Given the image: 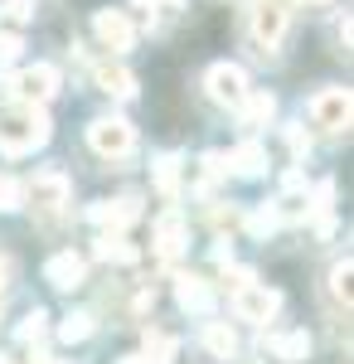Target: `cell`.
<instances>
[{
	"instance_id": "6da1fadb",
	"label": "cell",
	"mask_w": 354,
	"mask_h": 364,
	"mask_svg": "<svg viewBox=\"0 0 354 364\" xmlns=\"http://www.w3.org/2000/svg\"><path fill=\"white\" fill-rule=\"evenodd\" d=\"M44 141H49V117L39 112L34 102H25V107L0 117V151H5V156H29V151L44 146Z\"/></svg>"
},
{
	"instance_id": "7a4b0ae2",
	"label": "cell",
	"mask_w": 354,
	"mask_h": 364,
	"mask_svg": "<svg viewBox=\"0 0 354 364\" xmlns=\"http://www.w3.org/2000/svg\"><path fill=\"white\" fill-rule=\"evenodd\" d=\"M286 20H291V0H257L252 5V44L262 54H272L286 34Z\"/></svg>"
},
{
	"instance_id": "3957f363",
	"label": "cell",
	"mask_w": 354,
	"mask_h": 364,
	"mask_svg": "<svg viewBox=\"0 0 354 364\" xmlns=\"http://www.w3.org/2000/svg\"><path fill=\"white\" fill-rule=\"evenodd\" d=\"M87 146L97 151V156H132V146H136V132H132V122H122V117H97L92 127H87Z\"/></svg>"
},
{
	"instance_id": "277c9868",
	"label": "cell",
	"mask_w": 354,
	"mask_h": 364,
	"mask_svg": "<svg viewBox=\"0 0 354 364\" xmlns=\"http://www.w3.org/2000/svg\"><path fill=\"white\" fill-rule=\"evenodd\" d=\"M281 306V296H277L272 287H257V282L247 277L233 287V311H238V321H252V326H267Z\"/></svg>"
},
{
	"instance_id": "5b68a950",
	"label": "cell",
	"mask_w": 354,
	"mask_h": 364,
	"mask_svg": "<svg viewBox=\"0 0 354 364\" xmlns=\"http://www.w3.org/2000/svg\"><path fill=\"white\" fill-rule=\"evenodd\" d=\"M25 199L39 214H58V209L68 204V175H63V170H39L25 185Z\"/></svg>"
},
{
	"instance_id": "8992f818",
	"label": "cell",
	"mask_w": 354,
	"mask_h": 364,
	"mask_svg": "<svg viewBox=\"0 0 354 364\" xmlns=\"http://www.w3.org/2000/svg\"><path fill=\"white\" fill-rule=\"evenodd\" d=\"M350 112H354V102H350L345 87H326V92L311 97V122L326 127V132H345L350 127Z\"/></svg>"
},
{
	"instance_id": "52a82bcc",
	"label": "cell",
	"mask_w": 354,
	"mask_h": 364,
	"mask_svg": "<svg viewBox=\"0 0 354 364\" xmlns=\"http://www.w3.org/2000/svg\"><path fill=\"white\" fill-rule=\"evenodd\" d=\"M209 97H214L218 107H243L247 73L238 63H214V68H209Z\"/></svg>"
},
{
	"instance_id": "ba28073f",
	"label": "cell",
	"mask_w": 354,
	"mask_h": 364,
	"mask_svg": "<svg viewBox=\"0 0 354 364\" xmlns=\"http://www.w3.org/2000/svg\"><path fill=\"white\" fill-rule=\"evenodd\" d=\"M5 87H10V92H20L25 102H44V97H54V92H58V68L34 63V68H25V73L5 78Z\"/></svg>"
},
{
	"instance_id": "9c48e42d",
	"label": "cell",
	"mask_w": 354,
	"mask_h": 364,
	"mask_svg": "<svg viewBox=\"0 0 354 364\" xmlns=\"http://www.w3.org/2000/svg\"><path fill=\"white\" fill-rule=\"evenodd\" d=\"M92 34L102 39V49H112V54L132 49V39H136V29H132V20H127L122 10H97V20H92Z\"/></svg>"
},
{
	"instance_id": "30bf717a",
	"label": "cell",
	"mask_w": 354,
	"mask_h": 364,
	"mask_svg": "<svg viewBox=\"0 0 354 364\" xmlns=\"http://www.w3.org/2000/svg\"><path fill=\"white\" fill-rule=\"evenodd\" d=\"M82 272H87V262H82L78 252H54V257L44 262V277H49V287H58V291L82 287Z\"/></svg>"
},
{
	"instance_id": "8fae6325",
	"label": "cell",
	"mask_w": 354,
	"mask_h": 364,
	"mask_svg": "<svg viewBox=\"0 0 354 364\" xmlns=\"http://www.w3.org/2000/svg\"><path fill=\"white\" fill-rule=\"evenodd\" d=\"M156 243H161V262H175L180 257V248H185V219L180 214H165L161 224H156Z\"/></svg>"
},
{
	"instance_id": "7c38bea8",
	"label": "cell",
	"mask_w": 354,
	"mask_h": 364,
	"mask_svg": "<svg viewBox=\"0 0 354 364\" xmlns=\"http://www.w3.org/2000/svg\"><path fill=\"white\" fill-rule=\"evenodd\" d=\"M92 78H97V87H102V92H117V97H132V92H136V78H132L122 63H112V58L92 68Z\"/></svg>"
},
{
	"instance_id": "4fadbf2b",
	"label": "cell",
	"mask_w": 354,
	"mask_h": 364,
	"mask_svg": "<svg viewBox=\"0 0 354 364\" xmlns=\"http://www.w3.org/2000/svg\"><path fill=\"white\" fill-rule=\"evenodd\" d=\"M175 301H180L185 311H194V316H204V311L214 306V291H209L199 277H180V287H175Z\"/></svg>"
},
{
	"instance_id": "5bb4252c",
	"label": "cell",
	"mask_w": 354,
	"mask_h": 364,
	"mask_svg": "<svg viewBox=\"0 0 354 364\" xmlns=\"http://www.w3.org/2000/svg\"><path fill=\"white\" fill-rule=\"evenodd\" d=\"M311 214V190L301 185L296 175H291V185H286V195L277 199V219H306Z\"/></svg>"
},
{
	"instance_id": "9a60e30c",
	"label": "cell",
	"mask_w": 354,
	"mask_h": 364,
	"mask_svg": "<svg viewBox=\"0 0 354 364\" xmlns=\"http://www.w3.org/2000/svg\"><path fill=\"white\" fill-rule=\"evenodd\" d=\"M267 350H272L277 360H286V364H301L306 355H311V336H306V331H291V336H272V340H267Z\"/></svg>"
},
{
	"instance_id": "2e32d148",
	"label": "cell",
	"mask_w": 354,
	"mask_h": 364,
	"mask_svg": "<svg viewBox=\"0 0 354 364\" xmlns=\"http://www.w3.org/2000/svg\"><path fill=\"white\" fill-rule=\"evenodd\" d=\"M136 214H141L136 199H117V204H97V209H92V219H97L102 228H127Z\"/></svg>"
},
{
	"instance_id": "e0dca14e",
	"label": "cell",
	"mask_w": 354,
	"mask_h": 364,
	"mask_svg": "<svg viewBox=\"0 0 354 364\" xmlns=\"http://www.w3.org/2000/svg\"><path fill=\"white\" fill-rule=\"evenodd\" d=\"M204 350H209L214 360H233V355H238V336L214 321V326H204Z\"/></svg>"
},
{
	"instance_id": "ac0fdd59",
	"label": "cell",
	"mask_w": 354,
	"mask_h": 364,
	"mask_svg": "<svg viewBox=\"0 0 354 364\" xmlns=\"http://www.w3.org/2000/svg\"><path fill=\"white\" fill-rule=\"evenodd\" d=\"M228 166L238 170V175H257V170L267 166V151H262L257 141H247V146H238V151L228 156Z\"/></svg>"
},
{
	"instance_id": "d6986e66",
	"label": "cell",
	"mask_w": 354,
	"mask_h": 364,
	"mask_svg": "<svg viewBox=\"0 0 354 364\" xmlns=\"http://www.w3.org/2000/svg\"><path fill=\"white\" fill-rule=\"evenodd\" d=\"M350 277H354V262L345 257V262L330 272V296H335V301H340L345 311H350Z\"/></svg>"
},
{
	"instance_id": "ffe728a7",
	"label": "cell",
	"mask_w": 354,
	"mask_h": 364,
	"mask_svg": "<svg viewBox=\"0 0 354 364\" xmlns=\"http://www.w3.org/2000/svg\"><path fill=\"white\" fill-rule=\"evenodd\" d=\"M97 257H102V262H136V248H127L122 238H102V243H97Z\"/></svg>"
},
{
	"instance_id": "44dd1931",
	"label": "cell",
	"mask_w": 354,
	"mask_h": 364,
	"mask_svg": "<svg viewBox=\"0 0 354 364\" xmlns=\"http://www.w3.org/2000/svg\"><path fill=\"white\" fill-rule=\"evenodd\" d=\"M20 204H25V185L10 180V175H0V209H20Z\"/></svg>"
},
{
	"instance_id": "7402d4cb",
	"label": "cell",
	"mask_w": 354,
	"mask_h": 364,
	"mask_svg": "<svg viewBox=\"0 0 354 364\" xmlns=\"http://www.w3.org/2000/svg\"><path fill=\"white\" fill-rule=\"evenodd\" d=\"M243 102H247V97H243ZM272 112H277V102L267 97V92H257V97L247 102V122H252V127H257V122H272Z\"/></svg>"
},
{
	"instance_id": "603a6c76",
	"label": "cell",
	"mask_w": 354,
	"mask_h": 364,
	"mask_svg": "<svg viewBox=\"0 0 354 364\" xmlns=\"http://www.w3.org/2000/svg\"><path fill=\"white\" fill-rule=\"evenodd\" d=\"M58 336L68 340V345H73V340H87V336H92V316H68Z\"/></svg>"
},
{
	"instance_id": "cb8c5ba5",
	"label": "cell",
	"mask_w": 354,
	"mask_h": 364,
	"mask_svg": "<svg viewBox=\"0 0 354 364\" xmlns=\"http://www.w3.org/2000/svg\"><path fill=\"white\" fill-rule=\"evenodd\" d=\"M20 340H39L44 336V311H29L25 321H20V331H15Z\"/></svg>"
},
{
	"instance_id": "d4e9b609",
	"label": "cell",
	"mask_w": 354,
	"mask_h": 364,
	"mask_svg": "<svg viewBox=\"0 0 354 364\" xmlns=\"http://www.w3.org/2000/svg\"><path fill=\"white\" fill-rule=\"evenodd\" d=\"M175 170H180V161L165 156V161H161V190H175Z\"/></svg>"
},
{
	"instance_id": "484cf974",
	"label": "cell",
	"mask_w": 354,
	"mask_h": 364,
	"mask_svg": "<svg viewBox=\"0 0 354 364\" xmlns=\"http://www.w3.org/2000/svg\"><path fill=\"white\" fill-rule=\"evenodd\" d=\"M15 54H20V39L15 34H0V63H10Z\"/></svg>"
},
{
	"instance_id": "4316f807",
	"label": "cell",
	"mask_w": 354,
	"mask_h": 364,
	"mask_svg": "<svg viewBox=\"0 0 354 364\" xmlns=\"http://www.w3.org/2000/svg\"><path fill=\"white\" fill-rule=\"evenodd\" d=\"M5 15L10 20H29V0H5Z\"/></svg>"
},
{
	"instance_id": "83f0119b",
	"label": "cell",
	"mask_w": 354,
	"mask_h": 364,
	"mask_svg": "<svg viewBox=\"0 0 354 364\" xmlns=\"http://www.w3.org/2000/svg\"><path fill=\"white\" fill-rule=\"evenodd\" d=\"M267 228H277V214H252V233H267Z\"/></svg>"
},
{
	"instance_id": "f1b7e54d",
	"label": "cell",
	"mask_w": 354,
	"mask_h": 364,
	"mask_svg": "<svg viewBox=\"0 0 354 364\" xmlns=\"http://www.w3.org/2000/svg\"><path fill=\"white\" fill-rule=\"evenodd\" d=\"M5 287H10V267L0 262V301H5Z\"/></svg>"
},
{
	"instance_id": "f546056e",
	"label": "cell",
	"mask_w": 354,
	"mask_h": 364,
	"mask_svg": "<svg viewBox=\"0 0 354 364\" xmlns=\"http://www.w3.org/2000/svg\"><path fill=\"white\" fill-rule=\"evenodd\" d=\"M291 5H330V0H291Z\"/></svg>"
},
{
	"instance_id": "4dcf8cb0",
	"label": "cell",
	"mask_w": 354,
	"mask_h": 364,
	"mask_svg": "<svg viewBox=\"0 0 354 364\" xmlns=\"http://www.w3.org/2000/svg\"><path fill=\"white\" fill-rule=\"evenodd\" d=\"M122 364H146V360H141V355H132V360H122Z\"/></svg>"
}]
</instances>
